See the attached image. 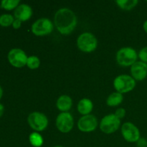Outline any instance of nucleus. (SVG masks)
Masks as SVG:
<instances>
[{
  "label": "nucleus",
  "mask_w": 147,
  "mask_h": 147,
  "mask_svg": "<svg viewBox=\"0 0 147 147\" xmlns=\"http://www.w3.org/2000/svg\"><path fill=\"white\" fill-rule=\"evenodd\" d=\"M54 23L59 32L67 35L76 29L78 23L77 17L70 9L62 8L55 14Z\"/></svg>",
  "instance_id": "nucleus-1"
},
{
  "label": "nucleus",
  "mask_w": 147,
  "mask_h": 147,
  "mask_svg": "<svg viewBox=\"0 0 147 147\" xmlns=\"http://www.w3.org/2000/svg\"><path fill=\"white\" fill-rule=\"evenodd\" d=\"M138 54L136 50L130 47L121 48L116 53V61L118 64L123 67L131 66L137 61Z\"/></svg>",
  "instance_id": "nucleus-2"
},
{
  "label": "nucleus",
  "mask_w": 147,
  "mask_h": 147,
  "mask_svg": "<svg viewBox=\"0 0 147 147\" xmlns=\"http://www.w3.org/2000/svg\"><path fill=\"white\" fill-rule=\"evenodd\" d=\"M77 46L83 53H92L97 48V38L92 33L83 32L78 37Z\"/></svg>",
  "instance_id": "nucleus-3"
},
{
  "label": "nucleus",
  "mask_w": 147,
  "mask_h": 147,
  "mask_svg": "<svg viewBox=\"0 0 147 147\" xmlns=\"http://www.w3.org/2000/svg\"><path fill=\"white\" fill-rule=\"evenodd\" d=\"M136 86V80L129 75H120L113 80V87L116 92L126 93L131 91Z\"/></svg>",
  "instance_id": "nucleus-4"
},
{
  "label": "nucleus",
  "mask_w": 147,
  "mask_h": 147,
  "mask_svg": "<svg viewBox=\"0 0 147 147\" xmlns=\"http://www.w3.org/2000/svg\"><path fill=\"white\" fill-rule=\"evenodd\" d=\"M27 122L30 127L35 131H42L48 126L47 117L40 112H32L27 117Z\"/></svg>",
  "instance_id": "nucleus-5"
},
{
  "label": "nucleus",
  "mask_w": 147,
  "mask_h": 147,
  "mask_svg": "<svg viewBox=\"0 0 147 147\" xmlns=\"http://www.w3.org/2000/svg\"><path fill=\"white\" fill-rule=\"evenodd\" d=\"M121 125V119L116 117L114 113L105 116L100 123V129L102 132L106 134H111L116 132Z\"/></svg>",
  "instance_id": "nucleus-6"
},
{
  "label": "nucleus",
  "mask_w": 147,
  "mask_h": 147,
  "mask_svg": "<svg viewBox=\"0 0 147 147\" xmlns=\"http://www.w3.org/2000/svg\"><path fill=\"white\" fill-rule=\"evenodd\" d=\"M32 32L36 36H45L50 34L54 29L53 22L47 18H40L32 25Z\"/></svg>",
  "instance_id": "nucleus-7"
},
{
  "label": "nucleus",
  "mask_w": 147,
  "mask_h": 147,
  "mask_svg": "<svg viewBox=\"0 0 147 147\" xmlns=\"http://www.w3.org/2000/svg\"><path fill=\"white\" fill-rule=\"evenodd\" d=\"M55 124L57 129L60 132L67 134L73 129L74 119L69 112H61L56 118Z\"/></svg>",
  "instance_id": "nucleus-8"
},
{
  "label": "nucleus",
  "mask_w": 147,
  "mask_h": 147,
  "mask_svg": "<svg viewBox=\"0 0 147 147\" xmlns=\"http://www.w3.org/2000/svg\"><path fill=\"white\" fill-rule=\"evenodd\" d=\"M28 57L24 50L20 48L11 49L8 53V60L15 67H22L27 65Z\"/></svg>",
  "instance_id": "nucleus-9"
},
{
  "label": "nucleus",
  "mask_w": 147,
  "mask_h": 147,
  "mask_svg": "<svg viewBox=\"0 0 147 147\" xmlns=\"http://www.w3.org/2000/svg\"><path fill=\"white\" fill-rule=\"evenodd\" d=\"M121 134L123 139L128 142L134 143L140 139V131L137 126L131 122L123 123L121 127Z\"/></svg>",
  "instance_id": "nucleus-10"
},
{
  "label": "nucleus",
  "mask_w": 147,
  "mask_h": 147,
  "mask_svg": "<svg viewBox=\"0 0 147 147\" xmlns=\"http://www.w3.org/2000/svg\"><path fill=\"white\" fill-rule=\"evenodd\" d=\"M98 126V119L91 114L83 116L78 121V128L82 132L89 133L96 129Z\"/></svg>",
  "instance_id": "nucleus-11"
},
{
  "label": "nucleus",
  "mask_w": 147,
  "mask_h": 147,
  "mask_svg": "<svg viewBox=\"0 0 147 147\" xmlns=\"http://www.w3.org/2000/svg\"><path fill=\"white\" fill-rule=\"evenodd\" d=\"M131 74L135 80H144L147 77V63L136 61L131 66Z\"/></svg>",
  "instance_id": "nucleus-12"
},
{
  "label": "nucleus",
  "mask_w": 147,
  "mask_h": 147,
  "mask_svg": "<svg viewBox=\"0 0 147 147\" xmlns=\"http://www.w3.org/2000/svg\"><path fill=\"white\" fill-rule=\"evenodd\" d=\"M14 15L17 20H20L21 22L27 21L30 20L32 15V9L28 4H20L14 9Z\"/></svg>",
  "instance_id": "nucleus-13"
},
{
  "label": "nucleus",
  "mask_w": 147,
  "mask_h": 147,
  "mask_svg": "<svg viewBox=\"0 0 147 147\" xmlns=\"http://www.w3.org/2000/svg\"><path fill=\"white\" fill-rule=\"evenodd\" d=\"M73 106V100L69 96L63 95L57 98L56 106L61 112H68Z\"/></svg>",
  "instance_id": "nucleus-14"
},
{
  "label": "nucleus",
  "mask_w": 147,
  "mask_h": 147,
  "mask_svg": "<svg viewBox=\"0 0 147 147\" xmlns=\"http://www.w3.org/2000/svg\"><path fill=\"white\" fill-rule=\"evenodd\" d=\"M78 111L80 114L86 116L91 113L93 109V103L91 100L88 98H82L78 103Z\"/></svg>",
  "instance_id": "nucleus-15"
},
{
  "label": "nucleus",
  "mask_w": 147,
  "mask_h": 147,
  "mask_svg": "<svg viewBox=\"0 0 147 147\" xmlns=\"http://www.w3.org/2000/svg\"><path fill=\"white\" fill-rule=\"evenodd\" d=\"M123 100V94L119 92H113L109 95L106 100V104L111 107H114L120 105Z\"/></svg>",
  "instance_id": "nucleus-16"
},
{
  "label": "nucleus",
  "mask_w": 147,
  "mask_h": 147,
  "mask_svg": "<svg viewBox=\"0 0 147 147\" xmlns=\"http://www.w3.org/2000/svg\"><path fill=\"white\" fill-rule=\"evenodd\" d=\"M29 142L34 147H41L44 143V140L40 134L38 132H32L29 136Z\"/></svg>",
  "instance_id": "nucleus-17"
},
{
  "label": "nucleus",
  "mask_w": 147,
  "mask_h": 147,
  "mask_svg": "<svg viewBox=\"0 0 147 147\" xmlns=\"http://www.w3.org/2000/svg\"><path fill=\"white\" fill-rule=\"evenodd\" d=\"M116 3L122 9L129 11L137 5L139 1L138 0H118L116 1Z\"/></svg>",
  "instance_id": "nucleus-18"
},
{
  "label": "nucleus",
  "mask_w": 147,
  "mask_h": 147,
  "mask_svg": "<svg viewBox=\"0 0 147 147\" xmlns=\"http://www.w3.org/2000/svg\"><path fill=\"white\" fill-rule=\"evenodd\" d=\"M20 0H3L1 1V8L6 10H12L20 5Z\"/></svg>",
  "instance_id": "nucleus-19"
},
{
  "label": "nucleus",
  "mask_w": 147,
  "mask_h": 147,
  "mask_svg": "<svg viewBox=\"0 0 147 147\" xmlns=\"http://www.w3.org/2000/svg\"><path fill=\"white\" fill-rule=\"evenodd\" d=\"M40 65V60L38 57L35 55H32L28 57L27 62V66L31 70L37 69Z\"/></svg>",
  "instance_id": "nucleus-20"
},
{
  "label": "nucleus",
  "mask_w": 147,
  "mask_h": 147,
  "mask_svg": "<svg viewBox=\"0 0 147 147\" xmlns=\"http://www.w3.org/2000/svg\"><path fill=\"white\" fill-rule=\"evenodd\" d=\"M14 21V17L9 14H4L0 16V25L3 27L12 25Z\"/></svg>",
  "instance_id": "nucleus-21"
},
{
  "label": "nucleus",
  "mask_w": 147,
  "mask_h": 147,
  "mask_svg": "<svg viewBox=\"0 0 147 147\" xmlns=\"http://www.w3.org/2000/svg\"><path fill=\"white\" fill-rule=\"evenodd\" d=\"M138 57L140 59V61L147 63V46L141 49L138 54Z\"/></svg>",
  "instance_id": "nucleus-22"
},
{
  "label": "nucleus",
  "mask_w": 147,
  "mask_h": 147,
  "mask_svg": "<svg viewBox=\"0 0 147 147\" xmlns=\"http://www.w3.org/2000/svg\"><path fill=\"white\" fill-rule=\"evenodd\" d=\"M114 114L115 116H116V117L119 118V119H121L126 116V110H125L123 108H119L118 109H116Z\"/></svg>",
  "instance_id": "nucleus-23"
},
{
  "label": "nucleus",
  "mask_w": 147,
  "mask_h": 147,
  "mask_svg": "<svg viewBox=\"0 0 147 147\" xmlns=\"http://www.w3.org/2000/svg\"><path fill=\"white\" fill-rule=\"evenodd\" d=\"M21 26H22V22L20 21V20L15 19L14 21V22H13V24H12L13 28L17 30V29L20 28V27H21Z\"/></svg>",
  "instance_id": "nucleus-24"
},
{
  "label": "nucleus",
  "mask_w": 147,
  "mask_h": 147,
  "mask_svg": "<svg viewBox=\"0 0 147 147\" xmlns=\"http://www.w3.org/2000/svg\"><path fill=\"white\" fill-rule=\"evenodd\" d=\"M138 146L139 147H147V141L144 139H141L138 141Z\"/></svg>",
  "instance_id": "nucleus-25"
},
{
  "label": "nucleus",
  "mask_w": 147,
  "mask_h": 147,
  "mask_svg": "<svg viewBox=\"0 0 147 147\" xmlns=\"http://www.w3.org/2000/svg\"><path fill=\"white\" fill-rule=\"evenodd\" d=\"M4 106H3L1 103H0V117L3 115V113H4Z\"/></svg>",
  "instance_id": "nucleus-26"
},
{
  "label": "nucleus",
  "mask_w": 147,
  "mask_h": 147,
  "mask_svg": "<svg viewBox=\"0 0 147 147\" xmlns=\"http://www.w3.org/2000/svg\"><path fill=\"white\" fill-rule=\"evenodd\" d=\"M143 29L145 31V32L147 33V20H146V21L144 22L143 24Z\"/></svg>",
  "instance_id": "nucleus-27"
},
{
  "label": "nucleus",
  "mask_w": 147,
  "mask_h": 147,
  "mask_svg": "<svg viewBox=\"0 0 147 147\" xmlns=\"http://www.w3.org/2000/svg\"><path fill=\"white\" fill-rule=\"evenodd\" d=\"M2 95H3V90L2 88H1V86H0V99H1V98L2 97Z\"/></svg>",
  "instance_id": "nucleus-28"
},
{
  "label": "nucleus",
  "mask_w": 147,
  "mask_h": 147,
  "mask_svg": "<svg viewBox=\"0 0 147 147\" xmlns=\"http://www.w3.org/2000/svg\"><path fill=\"white\" fill-rule=\"evenodd\" d=\"M53 147H64V146H55Z\"/></svg>",
  "instance_id": "nucleus-29"
},
{
  "label": "nucleus",
  "mask_w": 147,
  "mask_h": 147,
  "mask_svg": "<svg viewBox=\"0 0 147 147\" xmlns=\"http://www.w3.org/2000/svg\"></svg>",
  "instance_id": "nucleus-30"
}]
</instances>
